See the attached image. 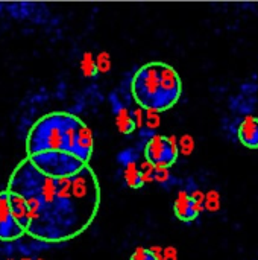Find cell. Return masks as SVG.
<instances>
[{"mask_svg":"<svg viewBox=\"0 0 258 260\" xmlns=\"http://www.w3.org/2000/svg\"><path fill=\"white\" fill-rule=\"evenodd\" d=\"M119 161L123 165V178L126 184L131 189H140L144 186V174L141 171V166H138L137 154L134 155V151H125L119 155Z\"/></svg>","mask_w":258,"mask_h":260,"instance_id":"7","label":"cell"},{"mask_svg":"<svg viewBox=\"0 0 258 260\" xmlns=\"http://www.w3.org/2000/svg\"><path fill=\"white\" fill-rule=\"evenodd\" d=\"M158 123H160V119L157 117V113H148V116H146L148 128H155V126H158Z\"/></svg>","mask_w":258,"mask_h":260,"instance_id":"16","label":"cell"},{"mask_svg":"<svg viewBox=\"0 0 258 260\" xmlns=\"http://www.w3.org/2000/svg\"><path fill=\"white\" fill-rule=\"evenodd\" d=\"M205 195L199 190L189 193L187 190H181L173 203V213L182 222H192L198 219L204 209Z\"/></svg>","mask_w":258,"mask_h":260,"instance_id":"5","label":"cell"},{"mask_svg":"<svg viewBox=\"0 0 258 260\" xmlns=\"http://www.w3.org/2000/svg\"><path fill=\"white\" fill-rule=\"evenodd\" d=\"M81 72L85 78H94L99 70H97V64H96V58L93 56L91 52H85L81 58Z\"/></svg>","mask_w":258,"mask_h":260,"instance_id":"11","label":"cell"},{"mask_svg":"<svg viewBox=\"0 0 258 260\" xmlns=\"http://www.w3.org/2000/svg\"><path fill=\"white\" fill-rule=\"evenodd\" d=\"M84 122L68 113H50L41 117L29 131L27 155L62 151L76 157L79 131Z\"/></svg>","mask_w":258,"mask_h":260,"instance_id":"2","label":"cell"},{"mask_svg":"<svg viewBox=\"0 0 258 260\" xmlns=\"http://www.w3.org/2000/svg\"><path fill=\"white\" fill-rule=\"evenodd\" d=\"M33 260H44L43 257H36V259H33Z\"/></svg>","mask_w":258,"mask_h":260,"instance_id":"20","label":"cell"},{"mask_svg":"<svg viewBox=\"0 0 258 260\" xmlns=\"http://www.w3.org/2000/svg\"><path fill=\"white\" fill-rule=\"evenodd\" d=\"M96 64H97V70L99 73H108L111 70V56L108 52H100L96 56Z\"/></svg>","mask_w":258,"mask_h":260,"instance_id":"13","label":"cell"},{"mask_svg":"<svg viewBox=\"0 0 258 260\" xmlns=\"http://www.w3.org/2000/svg\"><path fill=\"white\" fill-rule=\"evenodd\" d=\"M163 260H176V250L175 248H166L163 253Z\"/></svg>","mask_w":258,"mask_h":260,"instance_id":"18","label":"cell"},{"mask_svg":"<svg viewBox=\"0 0 258 260\" xmlns=\"http://www.w3.org/2000/svg\"><path fill=\"white\" fill-rule=\"evenodd\" d=\"M158 248H144L138 247L132 254L129 260H163L161 253H157Z\"/></svg>","mask_w":258,"mask_h":260,"instance_id":"12","label":"cell"},{"mask_svg":"<svg viewBox=\"0 0 258 260\" xmlns=\"http://www.w3.org/2000/svg\"><path fill=\"white\" fill-rule=\"evenodd\" d=\"M131 93L138 108L158 114L178 104L182 94V81L170 64L152 61L137 69L131 81Z\"/></svg>","mask_w":258,"mask_h":260,"instance_id":"1","label":"cell"},{"mask_svg":"<svg viewBox=\"0 0 258 260\" xmlns=\"http://www.w3.org/2000/svg\"><path fill=\"white\" fill-rule=\"evenodd\" d=\"M219 206H220V197H219V193L214 192V190L208 192L207 197H205V207H207V210L216 212L219 209Z\"/></svg>","mask_w":258,"mask_h":260,"instance_id":"14","label":"cell"},{"mask_svg":"<svg viewBox=\"0 0 258 260\" xmlns=\"http://www.w3.org/2000/svg\"><path fill=\"white\" fill-rule=\"evenodd\" d=\"M29 161L43 175H47L52 178H70L88 166L87 163L81 161L78 157L62 152V151L36 154V155L29 157Z\"/></svg>","mask_w":258,"mask_h":260,"instance_id":"3","label":"cell"},{"mask_svg":"<svg viewBox=\"0 0 258 260\" xmlns=\"http://www.w3.org/2000/svg\"><path fill=\"white\" fill-rule=\"evenodd\" d=\"M9 204H11V212H12L15 222L24 232H27L29 230V219H27V201H26V198L20 193L9 192Z\"/></svg>","mask_w":258,"mask_h":260,"instance_id":"9","label":"cell"},{"mask_svg":"<svg viewBox=\"0 0 258 260\" xmlns=\"http://www.w3.org/2000/svg\"><path fill=\"white\" fill-rule=\"evenodd\" d=\"M24 230L15 222L12 212H11V204H9V192H0V241L8 242V241H15L20 236H23Z\"/></svg>","mask_w":258,"mask_h":260,"instance_id":"6","label":"cell"},{"mask_svg":"<svg viewBox=\"0 0 258 260\" xmlns=\"http://www.w3.org/2000/svg\"><path fill=\"white\" fill-rule=\"evenodd\" d=\"M179 155V148L175 137L154 134L144 145V158L154 169L172 168Z\"/></svg>","mask_w":258,"mask_h":260,"instance_id":"4","label":"cell"},{"mask_svg":"<svg viewBox=\"0 0 258 260\" xmlns=\"http://www.w3.org/2000/svg\"><path fill=\"white\" fill-rule=\"evenodd\" d=\"M113 105H114V116H116L117 129L122 134H132L137 129V123L134 120L132 113H129V110L125 108L123 105H119L114 98H113Z\"/></svg>","mask_w":258,"mask_h":260,"instance_id":"10","label":"cell"},{"mask_svg":"<svg viewBox=\"0 0 258 260\" xmlns=\"http://www.w3.org/2000/svg\"><path fill=\"white\" fill-rule=\"evenodd\" d=\"M6 260H15V259H12V257H9V259H6Z\"/></svg>","mask_w":258,"mask_h":260,"instance_id":"21","label":"cell"},{"mask_svg":"<svg viewBox=\"0 0 258 260\" xmlns=\"http://www.w3.org/2000/svg\"><path fill=\"white\" fill-rule=\"evenodd\" d=\"M239 140L243 146L249 149H258V117L248 116L239 125L237 129Z\"/></svg>","mask_w":258,"mask_h":260,"instance_id":"8","label":"cell"},{"mask_svg":"<svg viewBox=\"0 0 258 260\" xmlns=\"http://www.w3.org/2000/svg\"><path fill=\"white\" fill-rule=\"evenodd\" d=\"M20 260H33V259H32V257H21Z\"/></svg>","mask_w":258,"mask_h":260,"instance_id":"19","label":"cell"},{"mask_svg":"<svg viewBox=\"0 0 258 260\" xmlns=\"http://www.w3.org/2000/svg\"><path fill=\"white\" fill-rule=\"evenodd\" d=\"M178 148L184 155H190L193 152V149H195V142H193V139L190 136H184V137H181Z\"/></svg>","mask_w":258,"mask_h":260,"instance_id":"15","label":"cell"},{"mask_svg":"<svg viewBox=\"0 0 258 260\" xmlns=\"http://www.w3.org/2000/svg\"><path fill=\"white\" fill-rule=\"evenodd\" d=\"M132 116H134V120H135V123H137V128H141V126H143V110H141V108H137V110L132 113Z\"/></svg>","mask_w":258,"mask_h":260,"instance_id":"17","label":"cell"}]
</instances>
